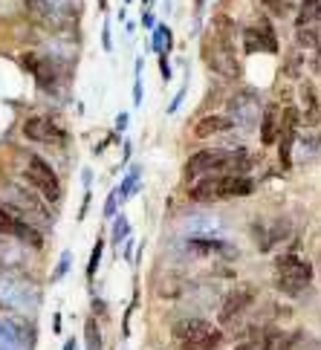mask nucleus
Here are the masks:
<instances>
[{
	"label": "nucleus",
	"instance_id": "32",
	"mask_svg": "<svg viewBox=\"0 0 321 350\" xmlns=\"http://www.w3.org/2000/svg\"><path fill=\"white\" fill-rule=\"evenodd\" d=\"M102 41H104V49L110 53V49H113V44H110V23H104V35H102Z\"/></svg>",
	"mask_w": 321,
	"mask_h": 350
},
{
	"label": "nucleus",
	"instance_id": "25",
	"mask_svg": "<svg viewBox=\"0 0 321 350\" xmlns=\"http://www.w3.org/2000/svg\"><path fill=\"white\" fill-rule=\"evenodd\" d=\"M102 252H104V241H102V237H98V241H96V246H93V252H90L87 278H93V275H96V269H98V264H102Z\"/></svg>",
	"mask_w": 321,
	"mask_h": 350
},
{
	"label": "nucleus",
	"instance_id": "23",
	"mask_svg": "<svg viewBox=\"0 0 321 350\" xmlns=\"http://www.w3.org/2000/svg\"><path fill=\"white\" fill-rule=\"evenodd\" d=\"M137 189H139V168H130V174H128L125 180H122V185L116 189V194H119V200H128Z\"/></svg>",
	"mask_w": 321,
	"mask_h": 350
},
{
	"label": "nucleus",
	"instance_id": "38",
	"mask_svg": "<svg viewBox=\"0 0 321 350\" xmlns=\"http://www.w3.org/2000/svg\"><path fill=\"white\" fill-rule=\"evenodd\" d=\"M283 3H290V0H283Z\"/></svg>",
	"mask_w": 321,
	"mask_h": 350
},
{
	"label": "nucleus",
	"instance_id": "27",
	"mask_svg": "<svg viewBox=\"0 0 321 350\" xmlns=\"http://www.w3.org/2000/svg\"><path fill=\"white\" fill-rule=\"evenodd\" d=\"M133 105H142V61H137V81H133Z\"/></svg>",
	"mask_w": 321,
	"mask_h": 350
},
{
	"label": "nucleus",
	"instance_id": "12",
	"mask_svg": "<svg viewBox=\"0 0 321 350\" xmlns=\"http://www.w3.org/2000/svg\"><path fill=\"white\" fill-rule=\"evenodd\" d=\"M295 131H298V110L295 107H283L281 110V165L290 168L292 165V142H295Z\"/></svg>",
	"mask_w": 321,
	"mask_h": 350
},
{
	"label": "nucleus",
	"instance_id": "6",
	"mask_svg": "<svg viewBox=\"0 0 321 350\" xmlns=\"http://www.w3.org/2000/svg\"><path fill=\"white\" fill-rule=\"evenodd\" d=\"M174 336L180 342H200L208 350H214L220 342H223L220 327H214V324L206 321V319H182V321H177L174 324Z\"/></svg>",
	"mask_w": 321,
	"mask_h": 350
},
{
	"label": "nucleus",
	"instance_id": "7",
	"mask_svg": "<svg viewBox=\"0 0 321 350\" xmlns=\"http://www.w3.org/2000/svg\"><path fill=\"white\" fill-rule=\"evenodd\" d=\"M0 237H15V241L27 243L32 249H41V243H44L41 232L35 229L29 220H20L9 206H0Z\"/></svg>",
	"mask_w": 321,
	"mask_h": 350
},
{
	"label": "nucleus",
	"instance_id": "13",
	"mask_svg": "<svg viewBox=\"0 0 321 350\" xmlns=\"http://www.w3.org/2000/svg\"><path fill=\"white\" fill-rule=\"evenodd\" d=\"M229 107H232V128L234 124H243V128H252V124L257 122V116H261V105L252 98V93H240V96H234L232 102H229Z\"/></svg>",
	"mask_w": 321,
	"mask_h": 350
},
{
	"label": "nucleus",
	"instance_id": "28",
	"mask_svg": "<svg viewBox=\"0 0 321 350\" xmlns=\"http://www.w3.org/2000/svg\"><path fill=\"white\" fill-rule=\"evenodd\" d=\"M70 252H64V255H61V260H58V269L53 272V281H58V278H64V275H67V269H70Z\"/></svg>",
	"mask_w": 321,
	"mask_h": 350
},
{
	"label": "nucleus",
	"instance_id": "26",
	"mask_svg": "<svg viewBox=\"0 0 321 350\" xmlns=\"http://www.w3.org/2000/svg\"><path fill=\"white\" fill-rule=\"evenodd\" d=\"M128 234H130V223H128V217H125V215H119V217H116V223H113V243L119 246Z\"/></svg>",
	"mask_w": 321,
	"mask_h": 350
},
{
	"label": "nucleus",
	"instance_id": "20",
	"mask_svg": "<svg viewBox=\"0 0 321 350\" xmlns=\"http://www.w3.org/2000/svg\"><path fill=\"white\" fill-rule=\"evenodd\" d=\"M151 46H154V53H156V55H168V53H171V46H174V35H171V29L163 27V23H156V27H154V41H151Z\"/></svg>",
	"mask_w": 321,
	"mask_h": 350
},
{
	"label": "nucleus",
	"instance_id": "22",
	"mask_svg": "<svg viewBox=\"0 0 321 350\" xmlns=\"http://www.w3.org/2000/svg\"><path fill=\"white\" fill-rule=\"evenodd\" d=\"M84 342H87V350H102V330L96 319H87L84 324Z\"/></svg>",
	"mask_w": 321,
	"mask_h": 350
},
{
	"label": "nucleus",
	"instance_id": "17",
	"mask_svg": "<svg viewBox=\"0 0 321 350\" xmlns=\"http://www.w3.org/2000/svg\"><path fill=\"white\" fill-rule=\"evenodd\" d=\"M226 131H232L229 116H203L200 122H197L194 136H197V139H208V136H214V133H226Z\"/></svg>",
	"mask_w": 321,
	"mask_h": 350
},
{
	"label": "nucleus",
	"instance_id": "29",
	"mask_svg": "<svg viewBox=\"0 0 321 350\" xmlns=\"http://www.w3.org/2000/svg\"><path fill=\"white\" fill-rule=\"evenodd\" d=\"M116 206H119V194H116V191H110L107 203H104V217H116Z\"/></svg>",
	"mask_w": 321,
	"mask_h": 350
},
{
	"label": "nucleus",
	"instance_id": "39",
	"mask_svg": "<svg viewBox=\"0 0 321 350\" xmlns=\"http://www.w3.org/2000/svg\"><path fill=\"white\" fill-rule=\"evenodd\" d=\"M200 6H203V0H200Z\"/></svg>",
	"mask_w": 321,
	"mask_h": 350
},
{
	"label": "nucleus",
	"instance_id": "37",
	"mask_svg": "<svg viewBox=\"0 0 321 350\" xmlns=\"http://www.w3.org/2000/svg\"><path fill=\"white\" fill-rule=\"evenodd\" d=\"M257 347H261V345H252L249 342V345H240V347H234V350H257Z\"/></svg>",
	"mask_w": 321,
	"mask_h": 350
},
{
	"label": "nucleus",
	"instance_id": "24",
	"mask_svg": "<svg viewBox=\"0 0 321 350\" xmlns=\"http://www.w3.org/2000/svg\"><path fill=\"white\" fill-rule=\"evenodd\" d=\"M0 350H32L27 345H20L15 336H12L6 327H3V321H0Z\"/></svg>",
	"mask_w": 321,
	"mask_h": 350
},
{
	"label": "nucleus",
	"instance_id": "9",
	"mask_svg": "<svg viewBox=\"0 0 321 350\" xmlns=\"http://www.w3.org/2000/svg\"><path fill=\"white\" fill-rule=\"evenodd\" d=\"M23 136L32 142H44V145H64L67 142V133L46 116H32L23 122Z\"/></svg>",
	"mask_w": 321,
	"mask_h": 350
},
{
	"label": "nucleus",
	"instance_id": "11",
	"mask_svg": "<svg viewBox=\"0 0 321 350\" xmlns=\"http://www.w3.org/2000/svg\"><path fill=\"white\" fill-rule=\"evenodd\" d=\"M243 49L246 53H257V49H264V53H275L278 49V41H275V32L273 27L261 18L255 23V27H249L243 32Z\"/></svg>",
	"mask_w": 321,
	"mask_h": 350
},
{
	"label": "nucleus",
	"instance_id": "5",
	"mask_svg": "<svg viewBox=\"0 0 321 350\" xmlns=\"http://www.w3.org/2000/svg\"><path fill=\"white\" fill-rule=\"evenodd\" d=\"M23 177L27 183L32 185L35 191H38L46 203H58L61 200V183H58V174L53 171L49 162H44L41 157H29L27 162V171H23Z\"/></svg>",
	"mask_w": 321,
	"mask_h": 350
},
{
	"label": "nucleus",
	"instance_id": "31",
	"mask_svg": "<svg viewBox=\"0 0 321 350\" xmlns=\"http://www.w3.org/2000/svg\"><path fill=\"white\" fill-rule=\"evenodd\" d=\"M182 98H185V90H180V93L174 96V102L168 105V113H177V107H180V102H182Z\"/></svg>",
	"mask_w": 321,
	"mask_h": 350
},
{
	"label": "nucleus",
	"instance_id": "15",
	"mask_svg": "<svg viewBox=\"0 0 321 350\" xmlns=\"http://www.w3.org/2000/svg\"><path fill=\"white\" fill-rule=\"evenodd\" d=\"M185 234L191 237H214L220 232V220L217 217H208V215H191L189 220L182 223Z\"/></svg>",
	"mask_w": 321,
	"mask_h": 350
},
{
	"label": "nucleus",
	"instance_id": "19",
	"mask_svg": "<svg viewBox=\"0 0 321 350\" xmlns=\"http://www.w3.org/2000/svg\"><path fill=\"white\" fill-rule=\"evenodd\" d=\"M23 264V252H20V246L15 243H9V241H0V267L3 269H15Z\"/></svg>",
	"mask_w": 321,
	"mask_h": 350
},
{
	"label": "nucleus",
	"instance_id": "18",
	"mask_svg": "<svg viewBox=\"0 0 321 350\" xmlns=\"http://www.w3.org/2000/svg\"><path fill=\"white\" fill-rule=\"evenodd\" d=\"M35 15H44V18H55V15H61V12L67 9V3L70 0H23Z\"/></svg>",
	"mask_w": 321,
	"mask_h": 350
},
{
	"label": "nucleus",
	"instance_id": "10",
	"mask_svg": "<svg viewBox=\"0 0 321 350\" xmlns=\"http://www.w3.org/2000/svg\"><path fill=\"white\" fill-rule=\"evenodd\" d=\"M0 301L15 307V310H32L38 295H35L27 284H18L15 278H0Z\"/></svg>",
	"mask_w": 321,
	"mask_h": 350
},
{
	"label": "nucleus",
	"instance_id": "14",
	"mask_svg": "<svg viewBox=\"0 0 321 350\" xmlns=\"http://www.w3.org/2000/svg\"><path fill=\"white\" fill-rule=\"evenodd\" d=\"M23 64H27L32 72H35V81L44 90H55L58 84V67L53 64L49 58H41V55H23Z\"/></svg>",
	"mask_w": 321,
	"mask_h": 350
},
{
	"label": "nucleus",
	"instance_id": "3",
	"mask_svg": "<svg viewBox=\"0 0 321 350\" xmlns=\"http://www.w3.org/2000/svg\"><path fill=\"white\" fill-rule=\"evenodd\" d=\"M238 162H243V151H220V148H208V151H197L189 162H185V174L189 177H208L214 171H238Z\"/></svg>",
	"mask_w": 321,
	"mask_h": 350
},
{
	"label": "nucleus",
	"instance_id": "1",
	"mask_svg": "<svg viewBox=\"0 0 321 350\" xmlns=\"http://www.w3.org/2000/svg\"><path fill=\"white\" fill-rule=\"evenodd\" d=\"M232 35H234V23L229 18H217L206 38V61L220 76L238 79L240 67H238V55H234V46H232Z\"/></svg>",
	"mask_w": 321,
	"mask_h": 350
},
{
	"label": "nucleus",
	"instance_id": "35",
	"mask_svg": "<svg viewBox=\"0 0 321 350\" xmlns=\"http://www.w3.org/2000/svg\"><path fill=\"white\" fill-rule=\"evenodd\" d=\"M142 23H145V27H148V29H154V27H156V23H154V15H151V12H145V15H142Z\"/></svg>",
	"mask_w": 321,
	"mask_h": 350
},
{
	"label": "nucleus",
	"instance_id": "4",
	"mask_svg": "<svg viewBox=\"0 0 321 350\" xmlns=\"http://www.w3.org/2000/svg\"><path fill=\"white\" fill-rule=\"evenodd\" d=\"M310 281H313V267L298 252H287L278 258V286L287 295H298Z\"/></svg>",
	"mask_w": 321,
	"mask_h": 350
},
{
	"label": "nucleus",
	"instance_id": "2",
	"mask_svg": "<svg viewBox=\"0 0 321 350\" xmlns=\"http://www.w3.org/2000/svg\"><path fill=\"white\" fill-rule=\"evenodd\" d=\"M255 191V183L243 174H208L200 177L191 189L189 197L197 203H214V200H229V197H246Z\"/></svg>",
	"mask_w": 321,
	"mask_h": 350
},
{
	"label": "nucleus",
	"instance_id": "30",
	"mask_svg": "<svg viewBox=\"0 0 321 350\" xmlns=\"http://www.w3.org/2000/svg\"><path fill=\"white\" fill-rule=\"evenodd\" d=\"M159 67H163V79L171 81V67H168V58L165 55H159Z\"/></svg>",
	"mask_w": 321,
	"mask_h": 350
},
{
	"label": "nucleus",
	"instance_id": "34",
	"mask_svg": "<svg viewBox=\"0 0 321 350\" xmlns=\"http://www.w3.org/2000/svg\"><path fill=\"white\" fill-rule=\"evenodd\" d=\"M182 350H208V347L200 342H182Z\"/></svg>",
	"mask_w": 321,
	"mask_h": 350
},
{
	"label": "nucleus",
	"instance_id": "36",
	"mask_svg": "<svg viewBox=\"0 0 321 350\" xmlns=\"http://www.w3.org/2000/svg\"><path fill=\"white\" fill-rule=\"evenodd\" d=\"M76 347H79L76 339H67V342H64V350H76Z\"/></svg>",
	"mask_w": 321,
	"mask_h": 350
},
{
	"label": "nucleus",
	"instance_id": "33",
	"mask_svg": "<svg viewBox=\"0 0 321 350\" xmlns=\"http://www.w3.org/2000/svg\"><path fill=\"white\" fill-rule=\"evenodd\" d=\"M128 128V113H119L116 116V131H125Z\"/></svg>",
	"mask_w": 321,
	"mask_h": 350
},
{
	"label": "nucleus",
	"instance_id": "8",
	"mask_svg": "<svg viewBox=\"0 0 321 350\" xmlns=\"http://www.w3.org/2000/svg\"><path fill=\"white\" fill-rule=\"evenodd\" d=\"M255 301V286L252 284H238L234 290L226 295V301L220 304V312H217V321L223 324V327H229V324H234L246 310L252 307Z\"/></svg>",
	"mask_w": 321,
	"mask_h": 350
},
{
	"label": "nucleus",
	"instance_id": "21",
	"mask_svg": "<svg viewBox=\"0 0 321 350\" xmlns=\"http://www.w3.org/2000/svg\"><path fill=\"white\" fill-rule=\"evenodd\" d=\"M321 23V0H304L301 15H298V29L301 27H316Z\"/></svg>",
	"mask_w": 321,
	"mask_h": 350
},
{
	"label": "nucleus",
	"instance_id": "16",
	"mask_svg": "<svg viewBox=\"0 0 321 350\" xmlns=\"http://www.w3.org/2000/svg\"><path fill=\"white\" fill-rule=\"evenodd\" d=\"M281 133V107L278 105H266L264 119H261V142L264 145H275Z\"/></svg>",
	"mask_w": 321,
	"mask_h": 350
}]
</instances>
